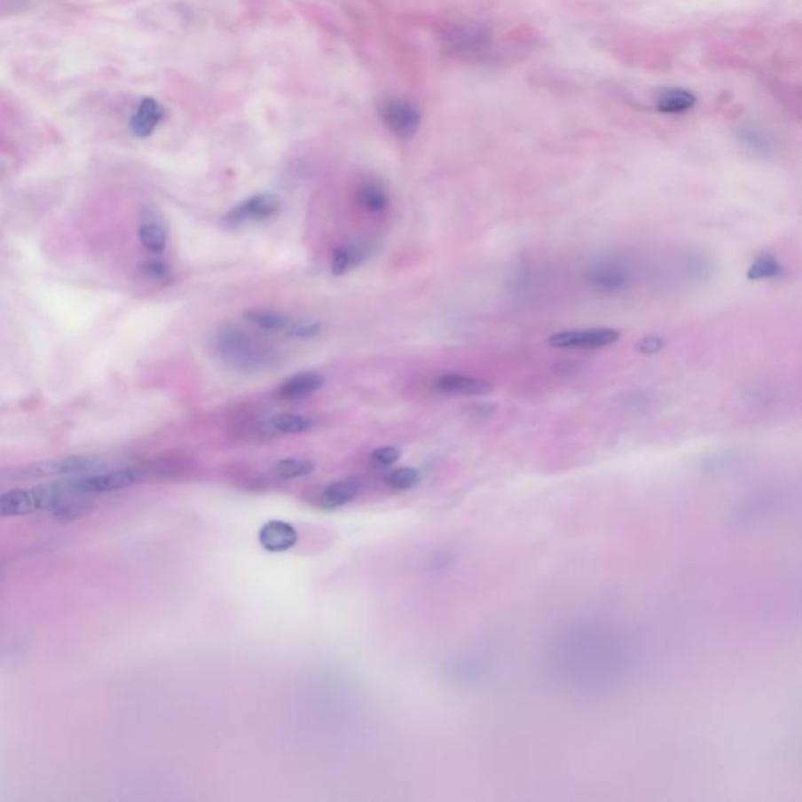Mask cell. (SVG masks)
<instances>
[{
    "mask_svg": "<svg viewBox=\"0 0 802 802\" xmlns=\"http://www.w3.org/2000/svg\"><path fill=\"white\" fill-rule=\"evenodd\" d=\"M444 40L460 54H483L491 46V32L480 24H460L448 28Z\"/></svg>",
    "mask_w": 802,
    "mask_h": 802,
    "instance_id": "9",
    "label": "cell"
},
{
    "mask_svg": "<svg viewBox=\"0 0 802 802\" xmlns=\"http://www.w3.org/2000/svg\"><path fill=\"white\" fill-rule=\"evenodd\" d=\"M435 386L442 394L466 395V397H480L491 394L494 390V386L486 380L461 373L441 374L436 380Z\"/></svg>",
    "mask_w": 802,
    "mask_h": 802,
    "instance_id": "10",
    "label": "cell"
},
{
    "mask_svg": "<svg viewBox=\"0 0 802 802\" xmlns=\"http://www.w3.org/2000/svg\"><path fill=\"white\" fill-rule=\"evenodd\" d=\"M358 492H359V486H358V483L351 482V480L331 483L326 488H323L320 494L317 495L315 507L325 509V511L342 508L350 501L355 500Z\"/></svg>",
    "mask_w": 802,
    "mask_h": 802,
    "instance_id": "14",
    "label": "cell"
},
{
    "mask_svg": "<svg viewBox=\"0 0 802 802\" xmlns=\"http://www.w3.org/2000/svg\"><path fill=\"white\" fill-rule=\"evenodd\" d=\"M627 650L615 636L601 630H575L562 636L555 650L560 679L575 691H607L627 672Z\"/></svg>",
    "mask_w": 802,
    "mask_h": 802,
    "instance_id": "1",
    "label": "cell"
},
{
    "mask_svg": "<svg viewBox=\"0 0 802 802\" xmlns=\"http://www.w3.org/2000/svg\"><path fill=\"white\" fill-rule=\"evenodd\" d=\"M421 472L414 468H395L386 476V486L394 491H408L421 482Z\"/></svg>",
    "mask_w": 802,
    "mask_h": 802,
    "instance_id": "24",
    "label": "cell"
},
{
    "mask_svg": "<svg viewBox=\"0 0 802 802\" xmlns=\"http://www.w3.org/2000/svg\"><path fill=\"white\" fill-rule=\"evenodd\" d=\"M621 339V333L613 328L564 329L548 339V345L556 350H601L611 347Z\"/></svg>",
    "mask_w": 802,
    "mask_h": 802,
    "instance_id": "6",
    "label": "cell"
},
{
    "mask_svg": "<svg viewBox=\"0 0 802 802\" xmlns=\"http://www.w3.org/2000/svg\"><path fill=\"white\" fill-rule=\"evenodd\" d=\"M743 138L748 143L749 146L756 147V149H767V140L756 130H746L744 135H743Z\"/></svg>",
    "mask_w": 802,
    "mask_h": 802,
    "instance_id": "29",
    "label": "cell"
},
{
    "mask_svg": "<svg viewBox=\"0 0 802 802\" xmlns=\"http://www.w3.org/2000/svg\"><path fill=\"white\" fill-rule=\"evenodd\" d=\"M367 256L368 251L364 247H353V245L337 247L333 253V259H331V273L334 276H343L351 268L361 265L362 262L367 259Z\"/></svg>",
    "mask_w": 802,
    "mask_h": 802,
    "instance_id": "20",
    "label": "cell"
},
{
    "mask_svg": "<svg viewBox=\"0 0 802 802\" xmlns=\"http://www.w3.org/2000/svg\"><path fill=\"white\" fill-rule=\"evenodd\" d=\"M153 480L149 464L141 466H130V468H116L102 474L83 475L73 480H67V486L73 495L85 497V495L108 494L116 492L121 489L130 488L138 483Z\"/></svg>",
    "mask_w": 802,
    "mask_h": 802,
    "instance_id": "4",
    "label": "cell"
},
{
    "mask_svg": "<svg viewBox=\"0 0 802 802\" xmlns=\"http://www.w3.org/2000/svg\"><path fill=\"white\" fill-rule=\"evenodd\" d=\"M163 120V108L161 104L153 98L141 100L140 107L137 108L134 118L130 121V129L135 137L146 138L154 132L155 128Z\"/></svg>",
    "mask_w": 802,
    "mask_h": 802,
    "instance_id": "15",
    "label": "cell"
},
{
    "mask_svg": "<svg viewBox=\"0 0 802 802\" xmlns=\"http://www.w3.org/2000/svg\"><path fill=\"white\" fill-rule=\"evenodd\" d=\"M321 333V323L317 320H308V318H296L290 320L287 329L284 334L295 339H311Z\"/></svg>",
    "mask_w": 802,
    "mask_h": 802,
    "instance_id": "25",
    "label": "cell"
},
{
    "mask_svg": "<svg viewBox=\"0 0 802 802\" xmlns=\"http://www.w3.org/2000/svg\"><path fill=\"white\" fill-rule=\"evenodd\" d=\"M697 98L683 88H669L657 98V110L660 114H685L695 107Z\"/></svg>",
    "mask_w": 802,
    "mask_h": 802,
    "instance_id": "16",
    "label": "cell"
},
{
    "mask_svg": "<svg viewBox=\"0 0 802 802\" xmlns=\"http://www.w3.org/2000/svg\"><path fill=\"white\" fill-rule=\"evenodd\" d=\"M591 284L603 292H619L627 287L630 281L629 268L619 265L616 262L601 263L591 270L589 273Z\"/></svg>",
    "mask_w": 802,
    "mask_h": 802,
    "instance_id": "13",
    "label": "cell"
},
{
    "mask_svg": "<svg viewBox=\"0 0 802 802\" xmlns=\"http://www.w3.org/2000/svg\"><path fill=\"white\" fill-rule=\"evenodd\" d=\"M785 267L781 261L771 253H762L757 256L754 262L749 265L748 279L749 281H771V279H781L785 276Z\"/></svg>",
    "mask_w": 802,
    "mask_h": 802,
    "instance_id": "19",
    "label": "cell"
},
{
    "mask_svg": "<svg viewBox=\"0 0 802 802\" xmlns=\"http://www.w3.org/2000/svg\"><path fill=\"white\" fill-rule=\"evenodd\" d=\"M325 384V376L318 372H303L294 374L282 382L278 389V397L284 401H298L308 398L320 390Z\"/></svg>",
    "mask_w": 802,
    "mask_h": 802,
    "instance_id": "12",
    "label": "cell"
},
{
    "mask_svg": "<svg viewBox=\"0 0 802 802\" xmlns=\"http://www.w3.org/2000/svg\"><path fill=\"white\" fill-rule=\"evenodd\" d=\"M215 347L223 361L240 370H257L267 366L268 359L271 358L262 343L237 328L221 329Z\"/></svg>",
    "mask_w": 802,
    "mask_h": 802,
    "instance_id": "3",
    "label": "cell"
},
{
    "mask_svg": "<svg viewBox=\"0 0 802 802\" xmlns=\"http://www.w3.org/2000/svg\"><path fill=\"white\" fill-rule=\"evenodd\" d=\"M74 497L69 491L67 482L46 483L35 488L12 489V491H0V517H13V515H32L40 511H52V509Z\"/></svg>",
    "mask_w": 802,
    "mask_h": 802,
    "instance_id": "2",
    "label": "cell"
},
{
    "mask_svg": "<svg viewBox=\"0 0 802 802\" xmlns=\"http://www.w3.org/2000/svg\"><path fill=\"white\" fill-rule=\"evenodd\" d=\"M265 429L273 435H303L314 429V421L301 414H276L268 419Z\"/></svg>",
    "mask_w": 802,
    "mask_h": 802,
    "instance_id": "17",
    "label": "cell"
},
{
    "mask_svg": "<svg viewBox=\"0 0 802 802\" xmlns=\"http://www.w3.org/2000/svg\"><path fill=\"white\" fill-rule=\"evenodd\" d=\"M138 237H140L141 245L146 248L147 251L155 253V255L165 251V248H167V229L163 228L161 221L155 220L154 216H151V218L146 216L145 220L141 221Z\"/></svg>",
    "mask_w": 802,
    "mask_h": 802,
    "instance_id": "21",
    "label": "cell"
},
{
    "mask_svg": "<svg viewBox=\"0 0 802 802\" xmlns=\"http://www.w3.org/2000/svg\"><path fill=\"white\" fill-rule=\"evenodd\" d=\"M259 542L267 552L281 554L290 550L298 542V531L287 522L270 521L262 525Z\"/></svg>",
    "mask_w": 802,
    "mask_h": 802,
    "instance_id": "11",
    "label": "cell"
},
{
    "mask_svg": "<svg viewBox=\"0 0 802 802\" xmlns=\"http://www.w3.org/2000/svg\"><path fill=\"white\" fill-rule=\"evenodd\" d=\"M380 116L386 128L403 140L413 138L421 128V114L405 100H386L380 107Z\"/></svg>",
    "mask_w": 802,
    "mask_h": 802,
    "instance_id": "8",
    "label": "cell"
},
{
    "mask_svg": "<svg viewBox=\"0 0 802 802\" xmlns=\"http://www.w3.org/2000/svg\"><path fill=\"white\" fill-rule=\"evenodd\" d=\"M358 202L368 212H382L389 208V194L380 184L364 182L356 192Z\"/></svg>",
    "mask_w": 802,
    "mask_h": 802,
    "instance_id": "22",
    "label": "cell"
},
{
    "mask_svg": "<svg viewBox=\"0 0 802 802\" xmlns=\"http://www.w3.org/2000/svg\"><path fill=\"white\" fill-rule=\"evenodd\" d=\"M666 345V342L663 341L658 335H648L636 343V350L642 355H657L660 353Z\"/></svg>",
    "mask_w": 802,
    "mask_h": 802,
    "instance_id": "28",
    "label": "cell"
},
{
    "mask_svg": "<svg viewBox=\"0 0 802 802\" xmlns=\"http://www.w3.org/2000/svg\"><path fill=\"white\" fill-rule=\"evenodd\" d=\"M245 320L255 325L256 328L270 331V333H281L284 334L290 323V317L273 309H249L245 314Z\"/></svg>",
    "mask_w": 802,
    "mask_h": 802,
    "instance_id": "18",
    "label": "cell"
},
{
    "mask_svg": "<svg viewBox=\"0 0 802 802\" xmlns=\"http://www.w3.org/2000/svg\"><path fill=\"white\" fill-rule=\"evenodd\" d=\"M141 271L146 274L149 279L159 282H168L171 279V268L167 263L159 261L146 262L141 265Z\"/></svg>",
    "mask_w": 802,
    "mask_h": 802,
    "instance_id": "26",
    "label": "cell"
},
{
    "mask_svg": "<svg viewBox=\"0 0 802 802\" xmlns=\"http://www.w3.org/2000/svg\"><path fill=\"white\" fill-rule=\"evenodd\" d=\"M282 200L271 193L255 194L248 200H241L235 208L224 215V223L231 228H239L243 224L265 221L281 214Z\"/></svg>",
    "mask_w": 802,
    "mask_h": 802,
    "instance_id": "7",
    "label": "cell"
},
{
    "mask_svg": "<svg viewBox=\"0 0 802 802\" xmlns=\"http://www.w3.org/2000/svg\"><path fill=\"white\" fill-rule=\"evenodd\" d=\"M99 466V461L90 456H65L46 461L32 462L20 468H7L0 472V480L22 482L35 478H52V476H73L83 475Z\"/></svg>",
    "mask_w": 802,
    "mask_h": 802,
    "instance_id": "5",
    "label": "cell"
},
{
    "mask_svg": "<svg viewBox=\"0 0 802 802\" xmlns=\"http://www.w3.org/2000/svg\"><path fill=\"white\" fill-rule=\"evenodd\" d=\"M315 464L303 458H286L281 461L274 462L271 474L279 480H296L314 472Z\"/></svg>",
    "mask_w": 802,
    "mask_h": 802,
    "instance_id": "23",
    "label": "cell"
},
{
    "mask_svg": "<svg viewBox=\"0 0 802 802\" xmlns=\"http://www.w3.org/2000/svg\"><path fill=\"white\" fill-rule=\"evenodd\" d=\"M400 456V448L388 445V447H380L373 450V453H372V461H373L376 466H380V468H388V466H392V464L398 461Z\"/></svg>",
    "mask_w": 802,
    "mask_h": 802,
    "instance_id": "27",
    "label": "cell"
}]
</instances>
